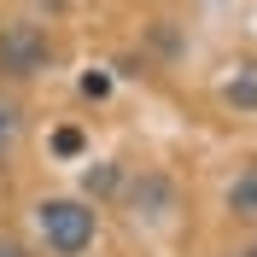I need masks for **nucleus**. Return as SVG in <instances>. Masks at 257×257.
Segmentation results:
<instances>
[{"label":"nucleus","mask_w":257,"mask_h":257,"mask_svg":"<svg viewBox=\"0 0 257 257\" xmlns=\"http://www.w3.org/2000/svg\"><path fill=\"white\" fill-rule=\"evenodd\" d=\"M53 152H59V158H76V152H82V135H76V128H59V135H53Z\"/></svg>","instance_id":"nucleus-6"},{"label":"nucleus","mask_w":257,"mask_h":257,"mask_svg":"<svg viewBox=\"0 0 257 257\" xmlns=\"http://www.w3.org/2000/svg\"><path fill=\"white\" fill-rule=\"evenodd\" d=\"M0 257H30V251H24V245H18L12 234H0Z\"/></svg>","instance_id":"nucleus-7"},{"label":"nucleus","mask_w":257,"mask_h":257,"mask_svg":"<svg viewBox=\"0 0 257 257\" xmlns=\"http://www.w3.org/2000/svg\"><path fill=\"white\" fill-rule=\"evenodd\" d=\"M228 210L234 216H257V164H245V176L228 187Z\"/></svg>","instance_id":"nucleus-4"},{"label":"nucleus","mask_w":257,"mask_h":257,"mask_svg":"<svg viewBox=\"0 0 257 257\" xmlns=\"http://www.w3.org/2000/svg\"><path fill=\"white\" fill-rule=\"evenodd\" d=\"M35 234L53 257H82L99 234V216L88 199H41L35 205Z\"/></svg>","instance_id":"nucleus-1"},{"label":"nucleus","mask_w":257,"mask_h":257,"mask_svg":"<svg viewBox=\"0 0 257 257\" xmlns=\"http://www.w3.org/2000/svg\"><path fill=\"white\" fill-rule=\"evenodd\" d=\"M222 99L234 111H257V64H234V76L222 82Z\"/></svg>","instance_id":"nucleus-3"},{"label":"nucleus","mask_w":257,"mask_h":257,"mask_svg":"<svg viewBox=\"0 0 257 257\" xmlns=\"http://www.w3.org/2000/svg\"><path fill=\"white\" fill-rule=\"evenodd\" d=\"M18 128H24V111H18L12 99L0 94V152H6V146H12V141H18Z\"/></svg>","instance_id":"nucleus-5"},{"label":"nucleus","mask_w":257,"mask_h":257,"mask_svg":"<svg viewBox=\"0 0 257 257\" xmlns=\"http://www.w3.org/2000/svg\"><path fill=\"white\" fill-rule=\"evenodd\" d=\"M47 64H53V41H47L41 24H30V18L0 24V76L30 82V76H41Z\"/></svg>","instance_id":"nucleus-2"},{"label":"nucleus","mask_w":257,"mask_h":257,"mask_svg":"<svg viewBox=\"0 0 257 257\" xmlns=\"http://www.w3.org/2000/svg\"><path fill=\"white\" fill-rule=\"evenodd\" d=\"M245 257H257V245H251V251H245Z\"/></svg>","instance_id":"nucleus-8"}]
</instances>
